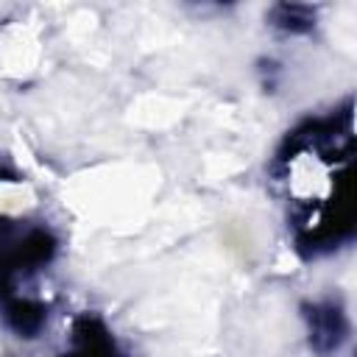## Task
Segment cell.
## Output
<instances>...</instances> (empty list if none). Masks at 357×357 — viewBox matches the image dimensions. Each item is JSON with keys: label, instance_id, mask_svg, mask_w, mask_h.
Instances as JSON below:
<instances>
[{"label": "cell", "instance_id": "7a4b0ae2", "mask_svg": "<svg viewBox=\"0 0 357 357\" xmlns=\"http://www.w3.org/2000/svg\"><path fill=\"white\" fill-rule=\"evenodd\" d=\"M75 349L64 357H117L114 343L109 340V335L103 332V326L98 321H84L75 332Z\"/></svg>", "mask_w": 357, "mask_h": 357}, {"label": "cell", "instance_id": "6da1fadb", "mask_svg": "<svg viewBox=\"0 0 357 357\" xmlns=\"http://www.w3.org/2000/svg\"><path fill=\"white\" fill-rule=\"evenodd\" d=\"M343 335H346V321H343L340 310L332 307V304L315 307V312H312V340L318 343V349H337Z\"/></svg>", "mask_w": 357, "mask_h": 357}]
</instances>
